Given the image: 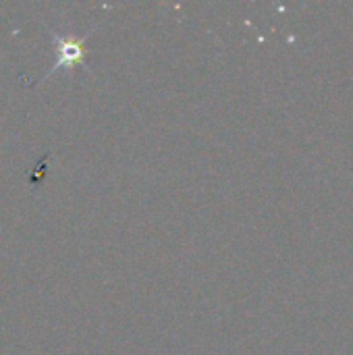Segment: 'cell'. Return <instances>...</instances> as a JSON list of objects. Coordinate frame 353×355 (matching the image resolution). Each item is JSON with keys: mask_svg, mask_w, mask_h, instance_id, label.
<instances>
[{"mask_svg": "<svg viewBox=\"0 0 353 355\" xmlns=\"http://www.w3.org/2000/svg\"><path fill=\"white\" fill-rule=\"evenodd\" d=\"M56 40V64L54 69H73L75 64H81L83 62V56H85V37H62V35H54Z\"/></svg>", "mask_w": 353, "mask_h": 355, "instance_id": "cell-1", "label": "cell"}]
</instances>
